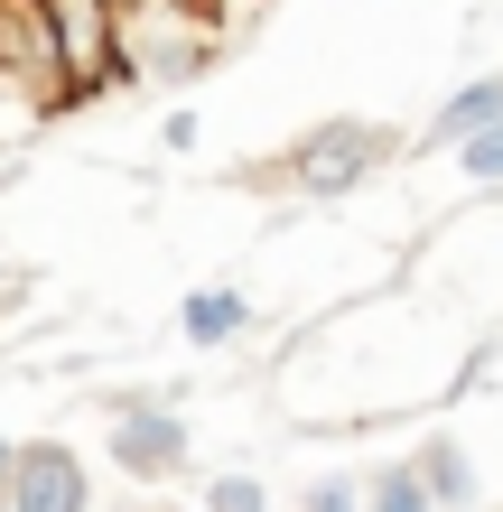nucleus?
Instances as JSON below:
<instances>
[{
  "label": "nucleus",
  "mask_w": 503,
  "mask_h": 512,
  "mask_svg": "<svg viewBox=\"0 0 503 512\" xmlns=\"http://www.w3.org/2000/svg\"><path fill=\"white\" fill-rule=\"evenodd\" d=\"M420 475H429L438 503H466V494H476V466H466L457 438H429V447H420Z\"/></svg>",
  "instance_id": "obj_8"
},
{
  "label": "nucleus",
  "mask_w": 503,
  "mask_h": 512,
  "mask_svg": "<svg viewBox=\"0 0 503 512\" xmlns=\"http://www.w3.org/2000/svg\"><path fill=\"white\" fill-rule=\"evenodd\" d=\"M364 503H373V512H429L438 494H429V475H420V466H382L373 485H364Z\"/></svg>",
  "instance_id": "obj_9"
},
{
  "label": "nucleus",
  "mask_w": 503,
  "mask_h": 512,
  "mask_svg": "<svg viewBox=\"0 0 503 512\" xmlns=\"http://www.w3.org/2000/svg\"><path fill=\"white\" fill-rule=\"evenodd\" d=\"M308 512H373L354 485H308Z\"/></svg>",
  "instance_id": "obj_12"
},
{
  "label": "nucleus",
  "mask_w": 503,
  "mask_h": 512,
  "mask_svg": "<svg viewBox=\"0 0 503 512\" xmlns=\"http://www.w3.org/2000/svg\"><path fill=\"white\" fill-rule=\"evenodd\" d=\"M503 122V75H485V84H466V94H448V112H438V140H476V131H494Z\"/></svg>",
  "instance_id": "obj_6"
},
{
  "label": "nucleus",
  "mask_w": 503,
  "mask_h": 512,
  "mask_svg": "<svg viewBox=\"0 0 503 512\" xmlns=\"http://www.w3.org/2000/svg\"><path fill=\"white\" fill-rule=\"evenodd\" d=\"M373 159H382V131L373 122H327V131H308L299 140V187L308 196H345V187H364L373 177Z\"/></svg>",
  "instance_id": "obj_3"
},
{
  "label": "nucleus",
  "mask_w": 503,
  "mask_h": 512,
  "mask_svg": "<svg viewBox=\"0 0 503 512\" xmlns=\"http://www.w3.org/2000/svg\"><path fill=\"white\" fill-rule=\"evenodd\" d=\"M0 75H10L38 112H66L75 103L66 38H56V10H47V0H0Z\"/></svg>",
  "instance_id": "obj_1"
},
{
  "label": "nucleus",
  "mask_w": 503,
  "mask_h": 512,
  "mask_svg": "<svg viewBox=\"0 0 503 512\" xmlns=\"http://www.w3.org/2000/svg\"><path fill=\"white\" fill-rule=\"evenodd\" d=\"M243 298H233V289H196L187 298V345H233V336H243Z\"/></svg>",
  "instance_id": "obj_7"
},
{
  "label": "nucleus",
  "mask_w": 503,
  "mask_h": 512,
  "mask_svg": "<svg viewBox=\"0 0 503 512\" xmlns=\"http://www.w3.org/2000/svg\"><path fill=\"white\" fill-rule=\"evenodd\" d=\"M56 10V38H66V75H75V103L103 94L122 75V0H47Z\"/></svg>",
  "instance_id": "obj_2"
},
{
  "label": "nucleus",
  "mask_w": 503,
  "mask_h": 512,
  "mask_svg": "<svg viewBox=\"0 0 503 512\" xmlns=\"http://www.w3.org/2000/svg\"><path fill=\"white\" fill-rule=\"evenodd\" d=\"M205 512H261V485L252 475H215V485H205Z\"/></svg>",
  "instance_id": "obj_10"
},
{
  "label": "nucleus",
  "mask_w": 503,
  "mask_h": 512,
  "mask_svg": "<svg viewBox=\"0 0 503 512\" xmlns=\"http://www.w3.org/2000/svg\"><path fill=\"white\" fill-rule=\"evenodd\" d=\"M177 457H187V419H177V410H159V401H122V410H112V466L168 475Z\"/></svg>",
  "instance_id": "obj_4"
},
{
  "label": "nucleus",
  "mask_w": 503,
  "mask_h": 512,
  "mask_svg": "<svg viewBox=\"0 0 503 512\" xmlns=\"http://www.w3.org/2000/svg\"><path fill=\"white\" fill-rule=\"evenodd\" d=\"M84 466H75V447H56V438H38V447H19V494H10V512H84Z\"/></svg>",
  "instance_id": "obj_5"
},
{
  "label": "nucleus",
  "mask_w": 503,
  "mask_h": 512,
  "mask_svg": "<svg viewBox=\"0 0 503 512\" xmlns=\"http://www.w3.org/2000/svg\"><path fill=\"white\" fill-rule=\"evenodd\" d=\"M10 494H19V447L0 438V503H10Z\"/></svg>",
  "instance_id": "obj_13"
},
{
  "label": "nucleus",
  "mask_w": 503,
  "mask_h": 512,
  "mask_svg": "<svg viewBox=\"0 0 503 512\" xmlns=\"http://www.w3.org/2000/svg\"><path fill=\"white\" fill-rule=\"evenodd\" d=\"M457 149H466V177H503V122L476 131V140H457Z\"/></svg>",
  "instance_id": "obj_11"
}]
</instances>
